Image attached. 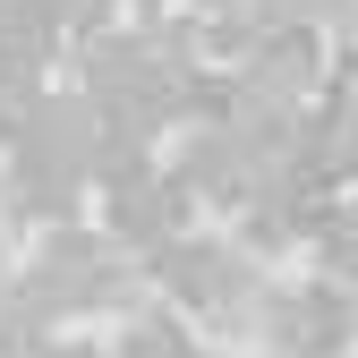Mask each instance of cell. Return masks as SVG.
Segmentation results:
<instances>
[{
    "instance_id": "cell-1",
    "label": "cell",
    "mask_w": 358,
    "mask_h": 358,
    "mask_svg": "<svg viewBox=\"0 0 358 358\" xmlns=\"http://www.w3.org/2000/svg\"><path fill=\"white\" fill-rule=\"evenodd\" d=\"M162 282L179 290V307H196L205 324H239L248 316V256L239 248H213V239H179L162 256Z\"/></svg>"
},
{
    "instance_id": "cell-2",
    "label": "cell",
    "mask_w": 358,
    "mask_h": 358,
    "mask_svg": "<svg viewBox=\"0 0 358 358\" xmlns=\"http://www.w3.org/2000/svg\"><path fill=\"white\" fill-rule=\"evenodd\" d=\"M26 290H43V299L60 307V316H85V307H111V299H120V273H111L103 239H85V231H60L52 248L34 256Z\"/></svg>"
},
{
    "instance_id": "cell-3",
    "label": "cell",
    "mask_w": 358,
    "mask_h": 358,
    "mask_svg": "<svg viewBox=\"0 0 358 358\" xmlns=\"http://www.w3.org/2000/svg\"><path fill=\"white\" fill-rule=\"evenodd\" d=\"M316 69H324V52H316V34H307V26H282L273 43H256V52H248V85H256L264 103L307 94V85H316Z\"/></svg>"
},
{
    "instance_id": "cell-4",
    "label": "cell",
    "mask_w": 358,
    "mask_h": 358,
    "mask_svg": "<svg viewBox=\"0 0 358 358\" xmlns=\"http://www.w3.org/2000/svg\"><path fill=\"white\" fill-rule=\"evenodd\" d=\"M111 222H120V239L154 248V239H171V231H179V196H171V188H137V179H128L120 205H111Z\"/></svg>"
},
{
    "instance_id": "cell-5",
    "label": "cell",
    "mask_w": 358,
    "mask_h": 358,
    "mask_svg": "<svg viewBox=\"0 0 358 358\" xmlns=\"http://www.w3.org/2000/svg\"><path fill=\"white\" fill-rule=\"evenodd\" d=\"M120 358H205V350L179 333V324H162V316H137L128 341H120Z\"/></svg>"
},
{
    "instance_id": "cell-6",
    "label": "cell",
    "mask_w": 358,
    "mask_h": 358,
    "mask_svg": "<svg viewBox=\"0 0 358 358\" xmlns=\"http://www.w3.org/2000/svg\"><path fill=\"white\" fill-rule=\"evenodd\" d=\"M43 358H103V350H85V341H60V350H43Z\"/></svg>"
}]
</instances>
